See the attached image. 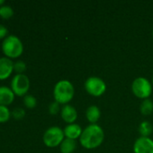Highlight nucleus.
Listing matches in <instances>:
<instances>
[{
  "mask_svg": "<svg viewBox=\"0 0 153 153\" xmlns=\"http://www.w3.org/2000/svg\"><path fill=\"white\" fill-rule=\"evenodd\" d=\"M105 139V133L102 127L96 124H90L82 132L79 138L81 146L87 150L99 147Z\"/></svg>",
  "mask_w": 153,
  "mask_h": 153,
  "instance_id": "obj_1",
  "label": "nucleus"
},
{
  "mask_svg": "<svg viewBox=\"0 0 153 153\" xmlns=\"http://www.w3.org/2000/svg\"><path fill=\"white\" fill-rule=\"evenodd\" d=\"M75 95V89L73 84L68 80L59 81L53 89V98L56 102L62 105L69 103Z\"/></svg>",
  "mask_w": 153,
  "mask_h": 153,
  "instance_id": "obj_2",
  "label": "nucleus"
},
{
  "mask_svg": "<svg viewBox=\"0 0 153 153\" xmlns=\"http://www.w3.org/2000/svg\"><path fill=\"white\" fill-rule=\"evenodd\" d=\"M2 52L10 59L19 57L23 52V45L22 40L15 35H8L2 42Z\"/></svg>",
  "mask_w": 153,
  "mask_h": 153,
  "instance_id": "obj_3",
  "label": "nucleus"
},
{
  "mask_svg": "<svg viewBox=\"0 0 153 153\" xmlns=\"http://www.w3.org/2000/svg\"><path fill=\"white\" fill-rule=\"evenodd\" d=\"M152 83L145 77H138L132 83V91L141 100L149 99L152 93Z\"/></svg>",
  "mask_w": 153,
  "mask_h": 153,
  "instance_id": "obj_4",
  "label": "nucleus"
},
{
  "mask_svg": "<svg viewBox=\"0 0 153 153\" xmlns=\"http://www.w3.org/2000/svg\"><path fill=\"white\" fill-rule=\"evenodd\" d=\"M65 139L63 129L59 126H51L48 128L42 136V141L45 146L49 148H55L61 144Z\"/></svg>",
  "mask_w": 153,
  "mask_h": 153,
  "instance_id": "obj_5",
  "label": "nucleus"
},
{
  "mask_svg": "<svg viewBox=\"0 0 153 153\" xmlns=\"http://www.w3.org/2000/svg\"><path fill=\"white\" fill-rule=\"evenodd\" d=\"M11 89L15 96H26L30 89V80L25 74H15L11 81Z\"/></svg>",
  "mask_w": 153,
  "mask_h": 153,
  "instance_id": "obj_6",
  "label": "nucleus"
},
{
  "mask_svg": "<svg viewBox=\"0 0 153 153\" xmlns=\"http://www.w3.org/2000/svg\"><path fill=\"white\" fill-rule=\"evenodd\" d=\"M84 86L87 92L93 97H100L106 91V82L100 77L96 76H91L87 78Z\"/></svg>",
  "mask_w": 153,
  "mask_h": 153,
  "instance_id": "obj_7",
  "label": "nucleus"
},
{
  "mask_svg": "<svg viewBox=\"0 0 153 153\" xmlns=\"http://www.w3.org/2000/svg\"><path fill=\"white\" fill-rule=\"evenodd\" d=\"M134 153H153V140L150 137H139L133 144Z\"/></svg>",
  "mask_w": 153,
  "mask_h": 153,
  "instance_id": "obj_8",
  "label": "nucleus"
},
{
  "mask_svg": "<svg viewBox=\"0 0 153 153\" xmlns=\"http://www.w3.org/2000/svg\"><path fill=\"white\" fill-rule=\"evenodd\" d=\"M14 72V63L8 57H0V81L8 79Z\"/></svg>",
  "mask_w": 153,
  "mask_h": 153,
  "instance_id": "obj_9",
  "label": "nucleus"
},
{
  "mask_svg": "<svg viewBox=\"0 0 153 153\" xmlns=\"http://www.w3.org/2000/svg\"><path fill=\"white\" fill-rule=\"evenodd\" d=\"M60 117L64 122H66L68 125L74 124V122L78 118V112L76 108L71 105H64L61 108L60 110Z\"/></svg>",
  "mask_w": 153,
  "mask_h": 153,
  "instance_id": "obj_10",
  "label": "nucleus"
},
{
  "mask_svg": "<svg viewBox=\"0 0 153 153\" xmlns=\"http://www.w3.org/2000/svg\"><path fill=\"white\" fill-rule=\"evenodd\" d=\"M63 132H64V135L66 138L76 141L77 139L80 138L83 130L79 125L74 123V124H69L66 126L65 128L63 129Z\"/></svg>",
  "mask_w": 153,
  "mask_h": 153,
  "instance_id": "obj_11",
  "label": "nucleus"
},
{
  "mask_svg": "<svg viewBox=\"0 0 153 153\" xmlns=\"http://www.w3.org/2000/svg\"><path fill=\"white\" fill-rule=\"evenodd\" d=\"M14 93L12 89L6 86H0V106H9L14 100Z\"/></svg>",
  "mask_w": 153,
  "mask_h": 153,
  "instance_id": "obj_12",
  "label": "nucleus"
},
{
  "mask_svg": "<svg viewBox=\"0 0 153 153\" xmlns=\"http://www.w3.org/2000/svg\"><path fill=\"white\" fill-rule=\"evenodd\" d=\"M86 117L90 124H96L101 117V111L96 105H92L87 108L86 111Z\"/></svg>",
  "mask_w": 153,
  "mask_h": 153,
  "instance_id": "obj_13",
  "label": "nucleus"
},
{
  "mask_svg": "<svg viewBox=\"0 0 153 153\" xmlns=\"http://www.w3.org/2000/svg\"><path fill=\"white\" fill-rule=\"evenodd\" d=\"M77 149V143L75 140L65 138L60 145V153H73Z\"/></svg>",
  "mask_w": 153,
  "mask_h": 153,
  "instance_id": "obj_14",
  "label": "nucleus"
},
{
  "mask_svg": "<svg viewBox=\"0 0 153 153\" xmlns=\"http://www.w3.org/2000/svg\"><path fill=\"white\" fill-rule=\"evenodd\" d=\"M139 134L142 137H149L153 132L152 125L149 121H142L138 128Z\"/></svg>",
  "mask_w": 153,
  "mask_h": 153,
  "instance_id": "obj_15",
  "label": "nucleus"
},
{
  "mask_svg": "<svg viewBox=\"0 0 153 153\" xmlns=\"http://www.w3.org/2000/svg\"><path fill=\"white\" fill-rule=\"evenodd\" d=\"M140 111L143 116H150L153 112V101L150 99L143 100L140 106Z\"/></svg>",
  "mask_w": 153,
  "mask_h": 153,
  "instance_id": "obj_16",
  "label": "nucleus"
},
{
  "mask_svg": "<svg viewBox=\"0 0 153 153\" xmlns=\"http://www.w3.org/2000/svg\"><path fill=\"white\" fill-rule=\"evenodd\" d=\"M14 15V10L10 5L4 4L0 6V17L3 19H9Z\"/></svg>",
  "mask_w": 153,
  "mask_h": 153,
  "instance_id": "obj_17",
  "label": "nucleus"
},
{
  "mask_svg": "<svg viewBox=\"0 0 153 153\" xmlns=\"http://www.w3.org/2000/svg\"><path fill=\"white\" fill-rule=\"evenodd\" d=\"M11 112L5 106H0V124L6 123L11 117Z\"/></svg>",
  "mask_w": 153,
  "mask_h": 153,
  "instance_id": "obj_18",
  "label": "nucleus"
},
{
  "mask_svg": "<svg viewBox=\"0 0 153 153\" xmlns=\"http://www.w3.org/2000/svg\"><path fill=\"white\" fill-rule=\"evenodd\" d=\"M23 105L29 109H32L37 105V100L32 95H26L23 97Z\"/></svg>",
  "mask_w": 153,
  "mask_h": 153,
  "instance_id": "obj_19",
  "label": "nucleus"
},
{
  "mask_svg": "<svg viewBox=\"0 0 153 153\" xmlns=\"http://www.w3.org/2000/svg\"><path fill=\"white\" fill-rule=\"evenodd\" d=\"M27 66L25 62L22 60H18L15 63H14V71L16 73V74H23V72L26 70Z\"/></svg>",
  "mask_w": 153,
  "mask_h": 153,
  "instance_id": "obj_20",
  "label": "nucleus"
},
{
  "mask_svg": "<svg viewBox=\"0 0 153 153\" xmlns=\"http://www.w3.org/2000/svg\"><path fill=\"white\" fill-rule=\"evenodd\" d=\"M11 115H12V117H13L14 118L19 120V119H22V118L24 117V116H25V111H24L23 108H14V109L12 111V114H11Z\"/></svg>",
  "mask_w": 153,
  "mask_h": 153,
  "instance_id": "obj_21",
  "label": "nucleus"
},
{
  "mask_svg": "<svg viewBox=\"0 0 153 153\" xmlns=\"http://www.w3.org/2000/svg\"><path fill=\"white\" fill-rule=\"evenodd\" d=\"M60 104H59V103H58V102H56V101H54V102L50 103V106H49V112H50V115H52V116L57 115V114L61 110V108H60Z\"/></svg>",
  "mask_w": 153,
  "mask_h": 153,
  "instance_id": "obj_22",
  "label": "nucleus"
},
{
  "mask_svg": "<svg viewBox=\"0 0 153 153\" xmlns=\"http://www.w3.org/2000/svg\"><path fill=\"white\" fill-rule=\"evenodd\" d=\"M7 34H8L7 28L4 26L3 24H0V39L4 40L7 37Z\"/></svg>",
  "mask_w": 153,
  "mask_h": 153,
  "instance_id": "obj_23",
  "label": "nucleus"
},
{
  "mask_svg": "<svg viewBox=\"0 0 153 153\" xmlns=\"http://www.w3.org/2000/svg\"><path fill=\"white\" fill-rule=\"evenodd\" d=\"M5 4V1L4 0H0V6L4 5Z\"/></svg>",
  "mask_w": 153,
  "mask_h": 153,
  "instance_id": "obj_24",
  "label": "nucleus"
},
{
  "mask_svg": "<svg viewBox=\"0 0 153 153\" xmlns=\"http://www.w3.org/2000/svg\"><path fill=\"white\" fill-rule=\"evenodd\" d=\"M152 86H153V77H152Z\"/></svg>",
  "mask_w": 153,
  "mask_h": 153,
  "instance_id": "obj_25",
  "label": "nucleus"
},
{
  "mask_svg": "<svg viewBox=\"0 0 153 153\" xmlns=\"http://www.w3.org/2000/svg\"><path fill=\"white\" fill-rule=\"evenodd\" d=\"M152 37H153V30H152Z\"/></svg>",
  "mask_w": 153,
  "mask_h": 153,
  "instance_id": "obj_26",
  "label": "nucleus"
}]
</instances>
